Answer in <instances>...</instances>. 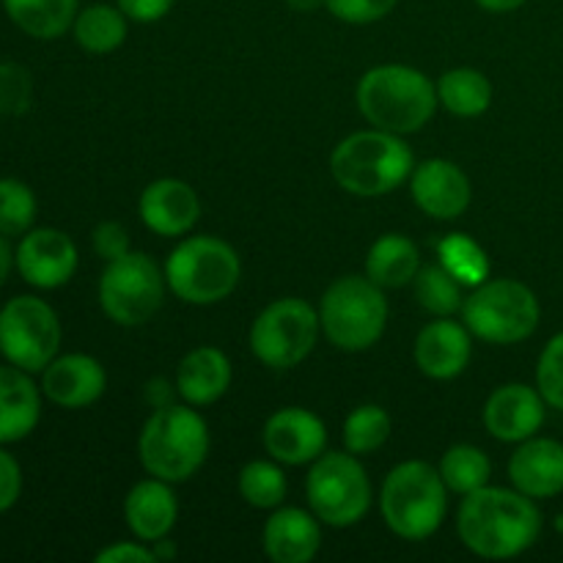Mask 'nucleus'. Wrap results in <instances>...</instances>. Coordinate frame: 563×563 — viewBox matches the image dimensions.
<instances>
[{
  "label": "nucleus",
  "instance_id": "nucleus-10",
  "mask_svg": "<svg viewBox=\"0 0 563 563\" xmlns=\"http://www.w3.org/2000/svg\"><path fill=\"white\" fill-rule=\"evenodd\" d=\"M165 284V273H159L146 253L130 251L104 267L99 278V306L110 322L137 328L163 308Z\"/></svg>",
  "mask_w": 563,
  "mask_h": 563
},
{
  "label": "nucleus",
  "instance_id": "nucleus-40",
  "mask_svg": "<svg viewBox=\"0 0 563 563\" xmlns=\"http://www.w3.org/2000/svg\"><path fill=\"white\" fill-rule=\"evenodd\" d=\"M97 563H157V555L141 542H115L99 550Z\"/></svg>",
  "mask_w": 563,
  "mask_h": 563
},
{
  "label": "nucleus",
  "instance_id": "nucleus-13",
  "mask_svg": "<svg viewBox=\"0 0 563 563\" xmlns=\"http://www.w3.org/2000/svg\"><path fill=\"white\" fill-rule=\"evenodd\" d=\"M22 280L36 289H58L77 269V245L58 229H31L14 251Z\"/></svg>",
  "mask_w": 563,
  "mask_h": 563
},
{
  "label": "nucleus",
  "instance_id": "nucleus-47",
  "mask_svg": "<svg viewBox=\"0 0 563 563\" xmlns=\"http://www.w3.org/2000/svg\"><path fill=\"white\" fill-rule=\"evenodd\" d=\"M553 526H555V531H559L561 537H563V515L555 517V522H553Z\"/></svg>",
  "mask_w": 563,
  "mask_h": 563
},
{
  "label": "nucleus",
  "instance_id": "nucleus-2",
  "mask_svg": "<svg viewBox=\"0 0 563 563\" xmlns=\"http://www.w3.org/2000/svg\"><path fill=\"white\" fill-rule=\"evenodd\" d=\"M438 102V86L412 66H374L357 82V108L363 119L394 135L423 130L432 121Z\"/></svg>",
  "mask_w": 563,
  "mask_h": 563
},
{
  "label": "nucleus",
  "instance_id": "nucleus-28",
  "mask_svg": "<svg viewBox=\"0 0 563 563\" xmlns=\"http://www.w3.org/2000/svg\"><path fill=\"white\" fill-rule=\"evenodd\" d=\"M438 99L449 113L460 115V119H476V115L487 113L493 104V86H489L487 75L476 69H451L438 80Z\"/></svg>",
  "mask_w": 563,
  "mask_h": 563
},
{
  "label": "nucleus",
  "instance_id": "nucleus-18",
  "mask_svg": "<svg viewBox=\"0 0 563 563\" xmlns=\"http://www.w3.org/2000/svg\"><path fill=\"white\" fill-rule=\"evenodd\" d=\"M471 330L451 317H438L418 333L412 355L416 366L432 379H454L471 363Z\"/></svg>",
  "mask_w": 563,
  "mask_h": 563
},
{
  "label": "nucleus",
  "instance_id": "nucleus-30",
  "mask_svg": "<svg viewBox=\"0 0 563 563\" xmlns=\"http://www.w3.org/2000/svg\"><path fill=\"white\" fill-rule=\"evenodd\" d=\"M394 432V421L379 405H361L344 421V445L350 454L366 456L383 449Z\"/></svg>",
  "mask_w": 563,
  "mask_h": 563
},
{
  "label": "nucleus",
  "instance_id": "nucleus-5",
  "mask_svg": "<svg viewBox=\"0 0 563 563\" xmlns=\"http://www.w3.org/2000/svg\"><path fill=\"white\" fill-rule=\"evenodd\" d=\"M379 511L396 537L423 542L443 526L449 511V487L438 467L429 462H401L385 476Z\"/></svg>",
  "mask_w": 563,
  "mask_h": 563
},
{
  "label": "nucleus",
  "instance_id": "nucleus-19",
  "mask_svg": "<svg viewBox=\"0 0 563 563\" xmlns=\"http://www.w3.org/2000/svg\"><path fill=\"white\" fill-rule=\"evenodd\" d=\"M143 225L159 236H181L201 218L196 190L181 179H157L143 190L137 203Z\"/></svg>",
  "mask_w": 563,
  "mask_h": 563
},
{
  "label": "nucleus",
  "instance_id": "nucleus-16",
  "mask_svg": "<svg viewBox=\"0 0 563 563\" xmlns=\"http://www.w3.org/2000/svg\"><path fill=\"white\" fill-rule=\"evenodd\" d=\"M412 201L434 220H456L471 207V179L451 159H423L410 176Z\"/></svg>",
  "mask_w": 563,
  "mask_h": 563
},
{
  "label": "nucleus",
  "instance_id": "nucleus-1",
  "mask_svg": "<svg viewBox=\"0 0 563 563\" xmlns=\"http://www.w3.org/2000/svg\"><path fill=\"white\" fill-rule=\"evenodd\" d=\"M456 533L482 559H515L539 542L542 511L520 489L482 487L462 500Z\"/></svg>",
  "mask_w": 563,
  "mask_h": 563
},
{
  "label": "nucleus",
  "instance_id": "nucleus-8",
  "mask_svg": "<svg viewBox=\"0 0 563 563\" xmlns=\"http://www.w3.org/2000/svg\"><path fill=\"white\" fill-rule=\"evenodd\" d=\"M462 319L467 330L487 344H520L531 339L542 319V306L533 289L515 278L484 280L465 297Z\"/></svg>",
  "mask_w": 563,
  "mask_h": 563
},
{
  "label": "nucleus",
  "instance_id": "nucleus-37",
  "mask_svg": "<svg viewBox=\"0 0 563 563\" xmlns=\"http://www.w3.org/2000/svg\"><path fill=\"white\" fill-rule=\"evenodd\" d=\"M399 0H324V9L350 25H372L385 20Z\"/></svg>",
  "mask_w": 563,
  "mask_h": 563
},
{
  "label": "nucleus",
  "instance_id": "nucleus-3",
  "mask_svg": "<svg viewBox=\"0 0 563 563\" xmlns=\"http://www.w3.org/2000/svg\"><path fill=\"white\" fill-rule=\"evenodd\" d=\"M412 152L401 135L385 130L352 132L330 154V174L341 190L361 198L394 192L412 176Z\"/></svg>",
  "mask_w": 563,
  "mask_h": 563
},
{
  "label": "nucleus",
  "instance_id": "nucleus-39",
  "mask_svg": "<svg viewBox=\"0 0 563 563\" xmlns=\"http://www.w3.org/2000/svg\"><path fill=\"white\" fill-rule=\"evenodd\" d=\"M22 493V467L9 451L0 449V515L9 511L20 500Z\"/></svg>",
  "mask_w": 563,
  "mask_h": 563
},
{
  "label": "nucleus",
  "instance_id": "nucleus-6",
  "mask_svg": "<svg viewBox=\"0 0 563 563\" xmlns=\"http://www.w3.org/2000/svg\"><path fill=\"white\" fill-rule=\"evenodd\" d=\"M322 333L344 352L372 350L388 328V300L368 275H344L328 286L319 302Z\"/></svg>",
  "mask_w": 563,
  "mask_h": 563
},
{
  "label": "nucleus",
  "instance_id": "nucleus-22",
  "mask_svg": "<svg viewBox=\"0 0 563 563\" xmlns=\"http://www.w3.org/2000/svg\"><path fill=\"white\" fill-rule=\"evenodd\" d=\"M179 504L168 482L152 476L146 482H137L124 498V520L130 531L141 542H157L165 539L176 526Z\"/></svg>",
  "mask_w": 563,
  "mask_h": 563
},
{
  "label": "nucleus",
  "instance_id": "nucleus-20",
  "mask_svg": "<svg viewBox=\"0 0 563 563\" xmlns=\"http://www.w3.org/2000/svg\"><path fill=\"white\" fill-rule=\"evenodd\" d=\"M509 478L515 489L533 500L555 498L563 493V445L553 438H528L509 460Z\"/></svg>",
  "mask_w": 563,
  "mask_h": 563
},
{
  "label": "nucleus",
  "instance_id": "nucleus-38",
  "mask_svg": "<svg viewBox=\"0 0 563 563\" xmlns=\"http://www.w3.org/2000/svg\"><path fill=\"white\" fill-rule=\"evenodd\" d=\"M93 251L104 262L121 258L124 253H130V231L121 223H115V220H104V223L93 229Z\"/></svg>",
  "mask_w": 563,
  "mask_h": 563
},
{
  "label": "nucleus",
  "instance_id": "nucleus-31",
  "mask_svg": "<svg viewBox=\"0 0 563 563\" xmlns=\"http://www.w3.org/2000/svg\"><path fill=\"white\" fill-rule=\"evenodd\" d=\"M440 264L460 280L462 286H482L489 275V258L476 240L465 234H449L438 245Z\"/></svg>",
  "mask_w": 563,
  "mask_h": 563
},
{
  "label": "nucleus",
  "instance_id": "nucleus-11",
  "mask_svg": "<svg viewBox=\"0 0 563 563\" xmlns=\"http://www.w3.org/2000/svg\"><path fill=\"white\" fill-rule=\"evenodd\" d=\"M317 308L300 297H284L264 308L251 328V350L264 366L286 372L306 361L319 339Z\"/></svg>",
  "mask_w": 563,
  "mask_h": 563
},
{
  "label": "nucleus",
  "instance_id": "nucleus-17",
  "mask_svg": "<svg viewBox=\"0 0 563 563\" xmlns=\"http://www.w3.org/2000/svg\"><path fill=\"white\" fill-rule=\"evenodd\" d=\"M104 388H108V374H104L102 363L82 352L58 355L42 372V394L64 410H80V407L93 405L97 399H102Z\"/></svg>",
  "mask_w": 563,
  "mask_h": 563
},
{
  "label": "nucleus",
  "instance_id": "nucleus-46",
  "mask_svg": "<svg viewBox=\"0 0 563 563\" xmlns=\"http://www.w3.org/2000/svg\"><path fill=\"white\" fill-rule=\"evenodd\" d=\"M286 3H289V9L300 11V14H311V11L322 9L324 0H286Z\"/></svg>",
  "mask_w": 563,
  "mask_h": 563
},
{
  "label": "nucleus",
  "instance_id": "nucleus-14",
  "mask_svg": "<svg viewBox=\"0 0 563 563\" xmlns=\"http://www.w3.org/2000/svg\"><path fill=\"white\" fill-rule=\"evenodd\" d=\"M264 449L275 462L284 465H311L324 454L328 429L317 412L306 407H284L264 423Z\"/></svg>",
  "mask_w": 563,
  "mask_h": 563
},
{
  "label": "nucleus",
  "instance_id": "nucleus-15",
  "mask_svg": "<svg viewBox=\"0 0 563 563\" xmlns=\"http://www.w3.org/2000/svg\"><path fill=\"white\" fill-rule=\"evenodd\" d=\"M548 418V401L526 383L500 385L484 407V427L495 440L504 443H522L533 438L544 427Z\"/></svg>",
  "mask_w": 563,
  "mask_h": 563
},
{
  "label": "nucleus",
  "instance_id": "nucleus-42",
  "mask_svg": "<svg viewBox=\"0 0 563 563\" xmlns=\"http://www.w3.org/2000/svg\"><path fill=\"white\" fill-rule=\"evenodd\" d=\"M143 396H146V401L154 407V410H159V407L174 405V385H170L168 379L157 377V379H152V383H146Z\"/></svg>",
  "mask_w": 563,
  "mask_h": 563
},
{
  "label": "nucleus",
  "instance_id": "nucleus-48",
  "mask_svg": "<svg viewBox=\"0 0 563 563\" xmlns=\"http://www.w3.org/2000/svg\"><path fill=\"white\" fill-rule=\"evenodd\" d=\"M0 3H3V0H0Z\"/></svg>",
  "mask_w": 563,
  "mask_h": 563
},
{
  "label": "nucleus",
  "instance_id": "nucleus-45",
  "mask_svg": "<svg viewBox=\"0 0 563 563\" xmlns=\"http://www.w3.org/2000/svg\"><path fill=\"white\" fill-rule=\"evenodd\" d=\"M152 550H154V555H157V561H168V559H174V555H176V548L168 542V537L157 539Z\"/></svg>",
  "mask_w": 563,
  "mask_h": 563
},
{
  "label": "nucleus",
  "instance_id": "nucleus-43",
  "mask_svg": "<svg viewBox=\"0 0 563 563\" xmlns=\"http://www.w3.org/2000/svg\"><path fill=\"white\" fill-rule=\"evenodd\" d=\"M528 0H476V5H482L489 14H509V11L522 9Z\"/></svg>",
  "mask_w": 563,
  "mask_h": 563
},
{
  "label": "nucleus",
  "instance_id": "nucleus-29",
  "mask_svg": "<svg viewBox=\"0 0 563 563\" xmlns=\"http://www.w3.org/2000/svg\"><path fill=\"white\" fill-rule=\"evenodd\" d=\"M440 476L451 493L471 495L487 487L489 476H493V462L476 445H451L440 460Z\"/></svg>",
  "mask_w": 563,
  "mask_h": 563
},
{
  "label": "nucleus",
  "instance_id": "nucleus-44",
  "mask_svg": "<svg viewBox=\"0 0 563 563\" xmlns=\"http://www.w3.org/2000/svg\"><path fill=\"white\" fill-rule=\"evenodd\" d=\"M11 264H14V253H11L9 247V236L0 234V286H3L5 278H9Z\"/></svg>",
  "mask_w": 563,
  "mask_h": 563
},
{
  "label": "nucleus",
  "instance_id": "nucleus-4",
  "mask_svg": "<svg viewBox=\"0 0 563 563\" xmlns=\"http://www.w3.org/2000/svg\"><path fill=\"white\" fill-rule=\"evenodd\" d=\"M137 454L148 476L181 484L196 476L209 454V427L196 410L168 405L146 418L137 438Z\"/></svg>",
  "mask_w": 563,
  "mask_h": 563
},
{
  "label": "nucleus",
  "instance_id": "nucleus-41",
  "mask_svg": "<svg viewBox=\"0 0 563 563\" xmlns=\"http://www.w3.org/2000/svg\"><path fill=\"white\" fill-rule=\"evenodd\" d=\"M176 0H115L121 11L130 16L132 22H157L174 9Z\"/></svg>",
  "mask_w": 563,
  "mask_h": 563
},
{
  "label": "nucleus",
  "instance_id": "nucleus-25",
  "mask_svg": "<svg viewBox=\"0 0 563 563\" xmlns=\"http://www.w3.org/2000/svg\"><path fill=\"white\" fill-rule=\"evenodd\" d=\"M421 269V256L410 236L385 234L372 245L366 256V275L383 289H401L412 284Z\"/></svg>",
  "mask_w": 563,
  "mask_h": 563
},
{
  "label": "nucleus",
  "instance_id": "nucleus-26",
  "mask_svg": "<svg viewBox=\"0 0 563 563\" xmlns=\"http://www.w3.org/2000/svg\"><path fill=\"white\" fill-rule=\"evenodd\" d=\"M9 20L33 38H58L75 25L80 0H3Z\"/></svg>",
  "mask_w": 563,
  "mask_h": 563
},
{
  "label": "nucleus",
  "instance_id": "nucleus-32",
  "mask_svg": "<svg viewBox=\"0 0 563 563\" xmlns=\"http://www.w3.org/2000/svg\"><path fill=\"white\" fill-rule=\"evenodd\" d=\"M416 297L429 313H434V317H454V313L462 311V306H465L462 284L440 262L418 269Z\"/></svg>",
  "mask_w": 563,
  "mask_h": 563
},
{
  "label": "nucleus",
  "instance_id": "nucleus-21",
  "mask_svg": "<svg viewBox=\"0 0 563 563\" xmlns=\"http://www.w3.org/2000/svg\"><path fill=\"white\" fill-rule=\"evenodd\" d=\"M322 548V528L313 511L284 506L264 526V553L275 563H308Z\"/></svg>",
  "mask_w": 563,
  "mask_h": 563
},
{
  "label": "nucleus",
  "instance_id": "nucleus-27",
  "mask_svg": "<svg viewBox=\"0 0 563 563\" xmlns=\"http://www.w3.org/2000/svg\"><path fill=\"white\" fill-rule=\"evenodd\" d=\"M126 22L130 16L119 9V5H108V3H93L86 5V9L77 11L75 16V31L77 44L88 53H113L124 44L126 38Z\"/></svg>",
  "mask_w": 563,
  "mask_h": 563
},
{
  "label": "nucleus",
  "instance_id": "nucleus-23",
  "mask_svg": "<svg viewBox=\"0 0 563 563\" xmlns=\"http://www.w3.org/2000/svg\"><path fill=\"white\" fill-rule=\"evenodd\" d=\"M42 418V394L33 385L31 372L0 366V445L20 443Z\"/></svg>",
  "mask_w": 563,
  "mask_h": 563
},
{
  "label": "nucleus",
  "instance_id": "nucleus-36",
  "mask_svg": "<svg viewBox=\"0 0 563 563\" xmlns=\"http://www.w3.org/2000/svg\"><path fill=\"white\" fill-rule=\"evenodd\" d=\"M31 71L11 60H0V115H20L31 108Z\"/></svg>",
  "mask_w": 563,
  "mask_h": 563
},
{
  "label": "nucleus",
  "instance_id": "nucleus-24",
  "mask_svg": "<svg viewBox=\"0 0 563 563\" xmlns=\"http://www.w3.org/2000/svg\"><path fill=\"white\" fill-rule=\"evenodd\" d=\"M231 361L218 346H196L176 368V390L192 407H207L223 399L231 388Z\"/></svg>",
  "mask_w": 563,
  "mask_h": 563
},
{
  "label": "nucleus",
  "instance_id": "nucleus-9",
  "mask_svg": "<svg viewBox=\"0 0 563 563\" xmlns=\"http://www.w3.org/2000/svg\"><path fill=\"white\" fill-rule=\"evenodd\" d=\"M308 506L330 528L357 526L372 509V482L350 451H328L311 462Z\"/></svg>",
  "mask_w": 563,
  "mask_h": 563
},
{
  "label": "nucleus",
  "instance_id": "nucleus-33",
  "mask_svg": "<svg viewBox=\"0 0 563 563\" xmlns=\"http://www.w3.org/2000/svg\"><path fill=\"white\" fill-rule=\"evenodd\" d=\"M240 495L253 509H278L286 498V476L275 462H247L240 473Z\"/></svg>",
  "mask_w": 563,
  "mask_h": 563
},
{
  "label": "nucleus",
  "instance_id": "nucleus-12",
  "mask_svg": "<svg viewBox=\"0 0 563 563\" xmlns=\"http://www.w3.org/2000/svg\"><path fill=\"white\" fill-rule=\"evenodd\" d=\"M58 313L42 297H11L0 308V355L25 372H44L58 357Z\"/></svg>",
  "mask_w": 563,
  "mask_h": 563
},
{
  "label": "nucleus",
  "instance_id": "nucleus-35",
  "mask_svg": "<svg viewBox=\"0 0 563 563\" xmlns=\"http://www.w3.org/2000/svg\"><path fill=\"white\" fill-rule=\"evenodd\" d=\"M537 388L548 407L563 412V333L553 335L537 363Z\"/></svg>",
  "mask_w": 563,
  "mask_h": 563
},
{
  "label": "nucleus",
  "instance_id": "nucleus-34",
  "mask_svg": "<svg viewBox=\"0 0 563 563\" xmlns=\"http://www.w3.org/2000/svg\"><path fill=\"white\" fill-rule=\"evenodd\" d=\"M36 220V196L20 179H0V234L22 236Z\"/></svg>",
  "mask_w": 563,
  "mask_h": 563
},
{
  "label": "nucleus",
  "instance_id": "nucleus-7",
  "mask_svg": "<svg viewBox=\"0 0 563 563\" xmlns=\"http://www.w3.org/2000/svg\"><path fill=\"white\" fill-rule=\"evenodd\" d=\"M242 264L234 247L218 236H190L165 262L168 289L190 306H214L234 295Z\"/></svg>",
  "mask_w": 563,
  "mask_h": 563
}]
</instances>
